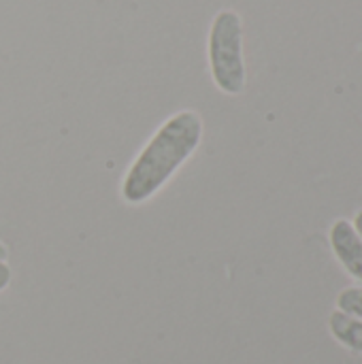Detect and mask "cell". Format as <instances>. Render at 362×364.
<instances>
[{
    "label": "cell",
    "mask_w": 362,
    "mask_h": 364,
    "mask_svg": "<svg viewBox=\"0 0 362 364\" xmlns=\"http://www.w3.org/2000/svg\"><path fill=\"white\" fill-rule=\"evenodd\" d=\"M203 124L192 111L173 115L147 143L143 154L130 166L124 181V198L128 203H143L179 168V164L196 149Z\"/></svg>",
    "instance_id": "obj_1"
},
{
    "label": "cell",
    "mask_w": 362,
    "mask_h": 364,
    "mask_svg": "<svg viewBox=\"0 0 362 364\" xmlns=\"http://www.w3.org/2000/svg\"><path fill=\"white\" fill-rule=\"evenodd\" d=\"M209 62L220 90L239 94L245 83L241 53V19L233 11H222L213 19L209 34Z\"/></svg>",
    "instance_id": "obj_2"
},
{
    "label": "cell",
    "mask_w": 362,
    "mask_h": 364,
    "mask_svg": "<svg viewBox=\"0 0 362 364\" xmlns=\"http://www.w3.org/2000/svg\"><path fill=\"white\" fill-rule=\"evenodd\" d=\"M331 245L341 264L362 282V239L348 220L335 222L331 228Z\"/></svg>",
    "instance_id": "obj_3"
},
{
    "label": "cell",
    "mask_w": 362,
    "mask_h": 364,
    "mask_svg": "<svg viewBox=\"0 0 362 364\" xmlns=\"http://www.w3.org/2000/svg\"><path fill=\"white\" fill-rule=\"evenodd\" d=\"M331 333L335 335V339L339 343H344L346 348L361 352L362 354V322L344 314V311H335L331 316Z\"/></svg>",
    "instance_id": "obj_4"
},
{
    "label": "cell",
    "mask_w": 362,
    "mask_h": 364,
    "mask_svg": "<svg viewBox=\"0 0 362 364\" xmlns=\"http://www.w3.org/2000/svg\"><path fill=\"white\" fill-rule=\"evenodd\" d=\"M339 309L352 318H361L362 320V290L358 288H350V290H344L339 294Z\"/></svg>",
    "instance_id": "obj_5"
},
{
    "label": "cell",
    "mask_w": 362,
    "mask_h": 364,
    "mask_svg": "<svg viewBox=\"0 0 362 364\" xmlns=\"http://www.w3.org/2000/svg\"><path fill=\"white\" fill-rule=\"evenodd\" d=\"M9 279H11V269L0 260V290H2V288H6Z\"/></svg>",
    "instance_id": "obj_6"
},
{
    "label": "cell",
    "mask_w": 362,
    "mask_h": 364,
    "mask_svg": "<svg viewBox=\"0 0 362 364\" xmlns=\"http://www.w3.org/2000/svg\"><path fill=\"white\" fill-rule=\"evenodd\" d=\"M354 230L361 235L362 239V211H358V215H356V220H354Z\"/></svg>",
    "instance_id": "obj_7"
},
{
    "label": "cell",
    "mask_w": 362,
    "mask_h": 364,
    "mask_svg": "<svg viewBox=\"0 0 362 364\" xmlns=\"http://www.w3.org/2000/svg\"><path fill=\"white\" fill-rule=\"evenodd\" d=\"M4 256H6V250H4V247H2V245H0V260H2V258H4Z\"/></svg>",
    "instance_id": "obj_8"
}]
</instances>
